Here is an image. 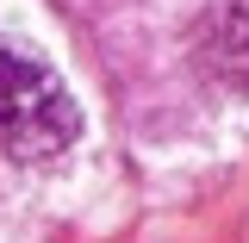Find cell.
<instances>
[{
  "mask_svg": "<svg viewBox=\"0 0 249 243\" xmlns=\"http://www.w3.org/2000/svg\"><path fill=\"white\" fill-rule=\"evenodd\" d=\"M199 62L224 93L249 100V0H212L199 19Z\"/></svg>",
  "mask_w": 249,
  "mask_h": 243,
  "instance_id": "2",
  "label": "cell"
},
{
  "mask_svg": "<svg viewBox=\"0 0 249 243\" xmlns=\"http://www.w3.org/2000/svg\"><path fill=\"white\" fill-rule=\"evenodd\" d=\"M81 137V106L44 56L0 37V156L6 162H50Z\"/></svg>",
  "mask_w": 249,
  "mask_h": 243,
  "instance_id": "1",
  "label": "cell"
}]
</instances>
